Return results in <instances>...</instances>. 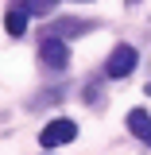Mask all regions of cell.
Here are the masks:
<instances>
[{
    "label": "cell",
    "mask_w": 151,
    "mask_h": 155,
    "mask_svg": "<svg viewBox=\"0 0 151 155\" xmlns=\"http://www.w3.org/2000/svg\"><path fill=\"white\" fill-rule=\"evenodd\" d=\"M27 8H31V12H39V16H47V12L54 8V0H27Z\"/></svg>",
    "instance_id": "7"
},
{
    "label": "cell",
    "mask_w": 151,
    "mask_h": 155,
    "mask_svg": "<svg viewBox=\"0 0 151 155\" xmlns=\"http://www.w3.org/2000/svg\"><path fill=\"white\" fill-rule=\"evenodd\" d=\"M74 140H77V124L66 120V116L51 120V124L39 132V143H43V147H62V143H74Z\"/></svg>",
    "instance_id": "1"
},
{
    "label": "cell",
    "mask_w": 151,
    "mask_h": 155,
    "mask_svg": "<svg viewBox=\"0 0 151 155\" xmlns=\"http://www.w3.org/2000/svg\"><path fill=\"white\" fill-rule=\"evenodd\" d=\"M93 23H81V19H62V23H54V35H85Z\"/></svg>",
    "instance_id": "6"
},
{
    "label": "cell",
    "mask_w": 151,
    "mask_h": 155,
    "mask_svg": "<svg viewBox=\"0 0 151 155\" xmlns=\"http://www.w3.org/2000/svg\"><path fill=\"white\" fill-rule=\"evenodd\" d=\"M27 16H31L27 0H19V4H12V8L4 12V31H8V35H23V31H27Z\"/></svg>",
    "instance_id": "4"
},
{
    "label": "cell",
    "mask_w": 151,
    "mask_h": 155,
    "mask_svg": "<svg viewBox=\"0 0 151 155\" xmlns=\"http://www.w3.org/2000/svg\"><path fill=\"white\" fill-rule=\"evenodd\" d=\"M136 62H140V54H136V47H128V43H120V47H113V54H109V78H128L136 70Z\"/></svg>",
    "instance_id": "3"
},
{
    "label": "cell",
    "mask_w": 151,
    "mask_h": 155,
    "mask_svg": "<svg viewBox=\"0 0 151 155\" xmlns=\"http://www.w3.org/2000/svg\"><path fill=\"white\" fill-rule=\"evenodd\" d=\"M128 4H136V0H128Z\"/></svg>",
    "instance_id": "8"
},
{
    "label": "cell",
    "mask_w": 151,
    "mask_h": 155,
    "mask_svg": "<svg viewBox=\"0 0 151 155\" xmlns=\"http://www.w3.org/2000/svg\"><path fill=\"white\" fill-rule=\"evenodd\" d=\"M39 58L51 66V70H66V62H70V51H66V43H62V35H43V43H39Z\"/></svg>",
    "instance_id": "2"
},
{
    "label": "cell",
    "mask_w": 151,
    "mask_h": 155,
    "mask_svg": "<svg viewBox=\"0 0 151 155\" xmlns=\"http://www.w3.org/2000/svg\"><path fill=\"white\" fill-rule=\"evenodd\" d=\"M128 128H132L136 140H143V143L151 147V116L143 113V109H132V113H128Z\"/></svg>",
    "instance_id": "5"
}]
</instances>
